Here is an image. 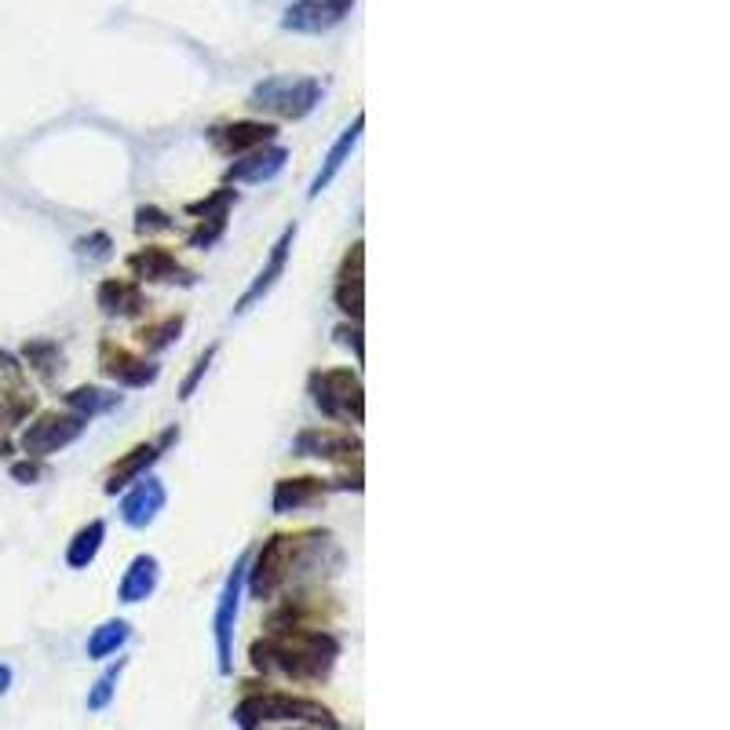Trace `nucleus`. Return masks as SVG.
I'll use <instances>...</instances> for the list:
<instances>
[{
	"mask_svg": "<svg viewBox=\"0 0 730 730\" xmlns=\"http://www.w3.org/2000/svg\"><path fill=\"white\" fill-rule=\"evenodd\" d=\"M333 533L329 530H300V533H275L264 541V548L256 552L253 570L245 566V588L253 599H275L292 577L303 570H325V552H333Z\"/></svg>",
	"mask_w": 730,
	"mask_h": 730,
	"instance_id": "1",
	"label": "nucleus"
},
{
	"mask_svg": "<svg viewBox=\"0 0 730 730\" xmlns=\"http://www.w3.org/2000/svg\"><path fill=\"white\" fill-rule=\"evenodd\" d=\"M248 658L259 672H281L289 680H325L340 658V639L325 628H270L253 642Z\"/></svg>",
	"mask_w": 730,
	"mask_h": 730,
	"instance_id": "2",
	"label": "nucleus"
},
{
	"mask_svg": "<svg viewBox=\"0 0 730 730\" xmlns=\"http://www.w3.org/2000/svg\"><path fill=\"white\" fill-rule=\"evenodd\" d=\"M234 723L242 730H256L264 723H311V727L336 730V716L322 702H314V697L264 691V694H248L237 702Z\"/></svg>",
	"mask_w": 730,
	"mask_h": 730,
	"instance_id": "3",
	"label": "nucleus"
},
{
	"mask_svg": "<svg viewBox=\"0 0 730 730\" xmlns=\"http://www.w3.org/2000/svg\"><path fill=\"white\" fill-rule=\"evenodd\" d=\"M322 81L318 78H300V73H275V78H264L248 95V106L253 111H267L275 117H286V121H303L308 114H314V106L322 103Z\"/></svg>",
	"mask_w": 730,
	"mask_h": 730,
	"instance_id": "4",
	"label": "nucleus"
},
{
	"mask_svg": "<svg viewBox=\"0 0 730 730\" xmlns=\"http://www.w3.org/2000/svg\"><path fill=\"white\" fill-rule=\"evenodd\" d=\"M311 398L329 420L362 424L366 420V391L355 369H322L311 373Z\"/></svg>",
	"mask_w": 730,
	"mask_h": 730,
	"instance_id": "5",
	"label": "nucleus"
},
{
	"mask_svg": "<svg viewBox=\"0 0 730 730\" xmlns=\"http://www.w3.org/2000/svg\"><path fill=\"white\" fill-rule=\"evenodd\" d=\"M242 592H245V559H237L234 570L227 573L223 592L216 599V614H212V639H216L220 675L234 672V631H237V614H242Z\"/></svg>",
	"mask_w": 730,
	"mask_h": 730,
	"instance_id": "6",
	"label": "nucleus"
},
{
	"mask_svg": "<svg viewBox=\"0 0 730 730\" xmlns=\"http://www.w3.org/2000/svg\"><path fill=\"white\" fill-rule=\"evenodd\" d=\"M84 428H89V420L78 417V413H40V417L23 431L19 445H23L26 456L40 461V456H51V453L73 445L84 434Z\"/></svg>",
	"mask_w": 730,
	"mask_h": 730,
	"instance_id": "7",
	"label": "nucleus"
},
{
	"mask_svg": "<svg viewBox=\"0 0 730 730\" xmlns=\"http://www.w3.org/2000/svg\"><path fill=\"white\" fill-rule=\"evenodd\" d=\"M297 456H318L333 464H362V439L340 428H303L292 442Z\"/></svg>",
	"mask_w": 730,
	"mask_h": 730,
	"instance_id": "8",
	"label": "nucleus"
},
{
	"mask_svg": "<svg viewBox=\"0 0 730 730\" xmlns=\"http://www.w3.org/2000/svg\"><path fill=\"white\" fill-rule=\"evenodd\" d=\"M355 12V0H297L286 15H281V30L289 34H329Z\"/></svg>",
	"mask_w": 730,
	"mask_h": 730,
	"instance_id": "9",
	"label": "nucleus"
},
{
	"mask_svg": "<svg viewBox=\"0 0 730 730\" xmlns=\"http://www.w3.org/2000/svg\"><path fill=\"white\" fill-rule=\"evenodd\" d=\"M333 300L351 322H362V311H366V245L362 242L347 248L344 264L336 270Z\"/></svg>",
	"mask_w": 730,
	"mask_h": 730,
	"instance_id": "10",
	"label": "nucleus"
},
{
	"mask_svg": "<svg viewBox=\"0 0 730 730\" xmlns=\"http://www.w3.org/2000/svg\"><path fill=\"white\" fill-rule=\"evenodd\" d=\"M128 270H132V278L139 281H161V286H194V270L183 267L176 253L165 245H147L139 248V253L128 256Z\"/></svg>",
	"mask_w": 730,
	"mask_h": 730,
	"instance_id": "11",
	"label": "nucleus"
},
{
	"mask_svg": "<svg viewBox=\"0 0 730 730\" xmlns=\"http://www.w3.org/2000/svg\"><path fill=\"white\" fill-rule=\"evenodd\" d=\"M165 500H169V489L158 475H139L121 500V522L132 530H147L150 522L165 511Z\"/></svg>",
	"mask_w": 730,
	"mask_h": 730,
	"instance_id": "12",
	"label": "nucleus"
},
{
	"mask_svg": "<svg viewBox=\"0 0 730 730\" xmlns=\"http://www.w3.org/2000/svg\"><path fill=\"white\" fill-rule=\"evenodd\" d=\"M292 242H297V223L292 227H286L281 231V237L275 245H270V256H267V264H264V270L253 278V286H248L245 292H242V300L234 303V314H245V311H253L259 300L267 297L270 289L278 286V278L286 275V267H289V253H292Z\"/></svg>",
	"mask_w": 730,
	"mask_h": 730,
	"instance_id": "13",
	"label": "nucleus"
},
{
	"mask_svg": "<svg viewBox=\"0 0 730 730\" xmlns=\"http://www.w3.org/2000/svg\"><path fill=\"white\" fill-rule=\"evenodd\" d=\"M275 132H278V128L267 125V121H231V125H216L209 132V139H212V147L220 150V154L245 158V154H253V150H259V147L275 143Z\"/></svg>",
	"mask_w": 730,
	"mask_h": 730,
	"instance_id": "14",
	"label": "nucleus"
},
{
	"mask_svg": "<svg viewBox=\"0 0 730 730\" xmlns=\"http://www.w3.org/2000/svg\"><path fill=\"white\" fill-rule=\"evenodd\" d=\"M100 366H103V373L121 387H147V384H154L158 380V366H150L147 358L132 355L128 347L114 344V340H103Z\"/></svg>",
	"mask_w": 730,
	"mask_h": 730,
	"instance_id": "15",
	"label": "nucleus"
},
{
	"mask_svg": "<svg viewBox=\"0 0 730 730\" xmlns=\"http://www.w3.org/2000/svg\"><path fill=\"white\" fill-rule=\"evenodd\" d=\"M176 439H179V431L169 428L158 442H139V445H132V450H128L121 461L111 467V475H106V494H117V489L132 486L139 475H147V467L158 461L161 450H165L169 442H176Z\"/></svg>",
	"mask_w": 730,
	"mask_h": 730,
	"instance_id": "16",
	"label": "nucleus"
},
{
	"mask_svg": "<svg viewBox=\"0 0 730 730\" xmlns=\"http://www.w3.org/2000/svg\"><path fill=\"white\" fill-rule=\"evenodd\" d=\"M333 483L329 478H318V475H297V478H278L275 486V497H270V508H275V515H289V511H300V508H311L318 505L325 494H333Z\"/></svg>",
	"mask_w": 730,
	"mask_h": 730,
	"instance_id": "17",
	"label": "nucleus"
},
{
	"mask_svg": "<svg viewBox=\"0 0 730 730\" xmlns=\"http://www.w3.org/2000/svg\"><path fill=\"white\" fill-rule=\"evenodd\" d=\"M286 161H289L286 147L267 143V147L253 150V154L237 158L234 165L227 169V183H267V179H275L281 169H286Z\"/></svg>",
	"mask_w": 730,
	"mask_h": 730,
	"instance_id": "18",
	"label": "nucleus"
},
{
	"mask_svg": "<svg viewBox=\"0 0 730 730\" xmlns=\"http://www.w3.org/2000/svg\"><path fill=\"white\" fill-rule=\"evenodd\" d=\"M95 303H100V311L106 314V318H136V314L147 311L143 289H139L136 281H125V278L100 281V289H95Z\"/></svg>",
	"mask_w": 730,
	"mask_h": 730,
	"instance_id": "19",
	"label": "nucleus"
},
{
	"mask_svg": "<svg viewBox=\"0 0 730 730\" xmlns=\"http://www.w3.org/2000/svg\"><path fill=\"white\" fill-rule=\"evenodd\" d=\"M362 128H366V114H355V121L347 125L344 132H340V139H336V143L329 147V154H325L318 176L311 179V190H308L311 198H318V194L344 172V165H347V161H351V154H355L358 139H362Z\"/></svg>",
	"mask_w": 730,
	"mask_h": 730,
	"instance_id": "20",
	"label": "nucleus"
},
{
	"mask_svg": "<svg viewBox=\"0 0 730 730\" xmlns=\"http://www.w3.org/2000/svg\"><path fill=\"white\" fill-rule=\"evenodd\" d=\"M158 581H161V563L154 555H136L128 563V570L121 573V581H117V599L121 603H143V599L158 592Z\"/></svg>",
	"mask_w": 730,
	"mask_h": 730,
	"instance_id": "21",
	"label": "nucleus"
},
{
	"mask_svg": "<svg viewBox=\"0 0 730 730\" xmlns=\"http://www.w3.org/2000/svg\"><path fill=\"white\" fill-rule=\"evenodd\" d=\"M103 541H106V522L92 519L89 526H81L73 533V541L67 544V566H73V570H89L103 548Z\"/></svg>",
	"mask_w": 730,
	"mask_h": 730,
	"instance_id": "22",
	"label": "nucleus"
},
{
	"mask_svg": "<svg viewBox=\"0 0 730 730\" xmlns=\"http://www.w3.org/2000/svg\"><path fill=\"white\" fill-rule=\"evenodd\" d=\"M128 639H132V625H128V621H121V617L103 621V625L92 628V636H89V658L92 661L114 658V653L121 650Z\"/></svg>",
	"mask_w": 730,
	"mask_h": 730,
	"instance_id": "23",
	"label": "nucleus"
},
{
	"mask_svg": "<svg viewBox=\"0 0 730 730\" xmlns=\"http://www.w3.org/2000/svg\"><path fill=\"white\" fill-rule=\"evenodd\" d=\"M179 333H183V314H169V318H161V322L139 325L136 340H139V347H147V351H165V347L179 340Z\"/></svg>",
	"mask_w": 730,
	"mask_h": 730,
	"instance_id": "24",
	"label": "nucleus"
},
{
	"mask_svg": "<svg viewBox=\"0 0 730 730\" xmlns=\"http://www.w3.org/2000/svg\"><path fill=\"white\" fill-rule=\"evenodd\" d=\"M34 409H37V395H30V391L15 384L0 387V428H15V424H23Z\"/></svg>",
	"mask_w": 730,
	"mask_h": 730,
	"instance_id": "25",
	"label": "nucleus"
},
{
	"mask_svg": "<svg viewBox=\"0 0 730 730\" xmlns=\"http://www.w3.org/2000/svg\"><path fill=\"white\" fill-rule=\"evenodd\" d=\"M117 395H111V391H103V387H92V384H84V387H73L70 395H67V406L78 413V417H84V420H92L95 413H106V409H114L117 406Z\"/></svg>",
	"mask_w": 730,
	"mask_h": 730,
	"instance_id": "26",
	"label": "nucleus"
},
{
	"mask_svg": "<svg viewBox=\"0 0 730 730\" xmlns=\"http://www.w3.org/2000/svg\"><path fill=\"white\" fill-rule=\"evenodd\" d=\"M26 362L37 369L40 376L45 380H51L62 369V351L56 344H48V340H34V344H26Z\"/></svg>",
	"mask_w": 730,
	"mask_h": 730,
	"instance_id": "27",
	"label": "nucleus"
},
{
	"mask_svg": "<svg viewBox=\"0 0 730 730\" xmlns=\"http://www.w3.org/2000/svg\"><path fill=\"white\" fill-rule=\"evenodd\" d=\"M121 669H125V658H117V664H111V669H106L100 680H95V686L89 691V712H103V708L114 702L117 680H121Z\"/></svg>",
	"mask_w": 730,
	"mask_h": 730,
	"instance_id": "28",
	"label": "nucleus"
},
{
	"mask_svg": "<svg viewBox=\"0 0 730 730\" xmlns=\"http://www.w3.org/2000/svg\"><path fill=\"white\" fill-rule=\"evenodd\" d=\"M227 216L231 212H216V216H201V223L190 231V248H212L227 231Z\"/></svg>",
	"mask_w": 730,
	"mask_h": 730,
	"instance_id": "29",
	"label": "nucleus"
},
{
	"mask_svg": "<svg viewBox=\"0 0 730 730\" xmlns=\"http://www.w3.org/2000/svg\"><path fill=\"white\" fill-rule=\"evenodd\" d=\"M234 201H237V190L220 187L216 194H209V198H205V201H190V205H187V212H190V216H198V220H201V216L231 212V205H234Z\"/></svg>",
	"mask_w": 730,
	"mask_h": 730,
	"instance_id": "30",
	"label": "nucleus"
},
{
	"mask_svg": "<svg viewBox=\"0 0 730 730\" xmlns=\"http://www.w3.org/2000/svg\"><path fill=\"white\" fill-rule=\"evenodd\" d=\"M216 351H220V344H212L209 351H201V355H198V362H194V369L187 373V380H183V384H179V398H183V402L194 398V391H198V384L205 380V373H209V366H212Z\"/></svg>",
	"mask_w": 730,
	"mask_h": 730,
	"instance_id": "31",
	"label": "nucleus"
},
{
	"mask_svg": "<svg viewBox=\"0 0 730 730\" xmlns=\"http://www.w3.org/2000/svg\"><path fill=\"white\" fill-rule=\"evenodd\" d=\"M136 231H139V234H161V231H172V220H169V212L154 209V205H143V209L136 212Z\"/></svg>",
	"mask_w": 730,
	"mask_h": 730,
	"instance_id": "32",
	"label": "nucleus"
},
{
	"mask_svg": "<svg viewBox=\"0 0 730 730\" xmlns=\"http://www.w3.org/2000/svg\"><path fill=\"white\" fill-rule=\"evenodd\" d=\"M336 340H340L344 347H351L358 362L366 358V351H362V325H358V322L355 325H340V329H336Z\"/></svg>",
	"mask_w": 730,
	"mask_h": 730,
	"instance_id": "33",
	"label": "nucleus"
},
{
	"mask_svg": "<svg viewBox=\"0 0 730 730\" xmlns=\"http://www.w3.org/2000/svg\"><path fill=\"white\" fill-rule=\"evenodd\" d=\"M12 478L15 483H23V486H30V483H37L40 478V464L30 456V461H19V464H12Z\"/></svg>",
	"mask_w": 730,
	"mask_h": 730,
	"instance_id": "34",
	"label": "nucleus"
},
{
	"mask_svg": "<svg viewBox=\"0 0 730 730\" xmlns=\"http://www.w3.org/2000/svg\"><path fill=\"white\" fill-rule=\"evenodd\" d=\"M0 369H4V373H12V376H19V362L12 355H4V351H0Z\"/></svg>",
	"mask_w": 730,
	"mask_h": 730,
	"instance_id": "35",
	"label": "nucleus"
},
{
	"mask_svg": "<svg viewBox=\"0 0 730 730\" xmlns=\"http://www.w3.org/2000/svg\"><path fill=\"white\" fill-rule=\"evenodd\" d=\"M8 686H12V669L0 664V694H8Z\"/></svg>",
	"mask_w": 730,
	"mask_h": 730,
	"instance_id": "36",
	"label": "nucleus"
},
{
	"mask_svg": "<svg viewBox=\"0 0 730 730\" xmlns=\"http://www.w3.org/2000/svg\"><path fill=\"white\" fill-rule=\"evenodd\" d=\"M8 453H12V442H8L4 434H0V456H8Z\"/></svg>",
	"mask_w": 730,
	"mask_h": 730,
	"instance_id": "37",
	"label": "nucleus"
}]
</instances>
